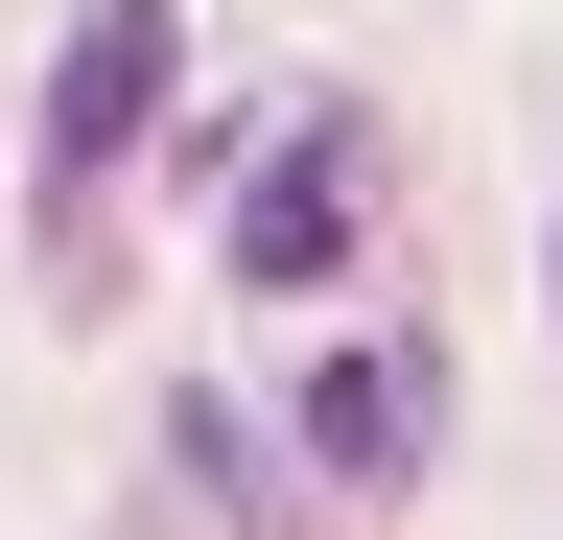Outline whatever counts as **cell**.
Segmentation results:
<instances>
[{
    "label": "cell",
    "mask_w": 563,
    "mask_h": 540,
    "mask_svg": "<svg viewBox=\"0 0 563 540\" xmlns=\"http://www.w3.org/2000/svg\"><path fill=\"white\" fill-rule=\"evenodd\" d=\"M165 71H188V24H165V0H95V24H70V71H47V212L141 142V118H165Z\"/></svg>",
    "instance_id": "obj_1"
},
{
    "label": "cell",
    "mask_w": 563,
    "mask_h": 540,
    "mask_svg": "<svg viewBox=\"0 0 563 540\" xmlns=\"http://www.w3.org/2000/svg\"><path fill=\"white\" fill-rule=\"evenodd\" d=\"M422 423H446V353H329L306 376V447H329V494H399Z\"/></svg>",
    "instance_id": "obj_3"
},
{
    "label": "cell",
    "mask_w": 563,
    "mask_h": 540,
    "mask_svg": "<svg viewBox=\"0 0 563 540\" xmlns=\"http://www.w3.org/2000/svg\"><path fill=\"white\" fill-rule=\"evenodd\" d=\"M352 188H376V142H352V118H306V142L235 188V283H329V258H352Z\"/></svg>",
    "instance_id": "obj_2"
}]
</instances>
